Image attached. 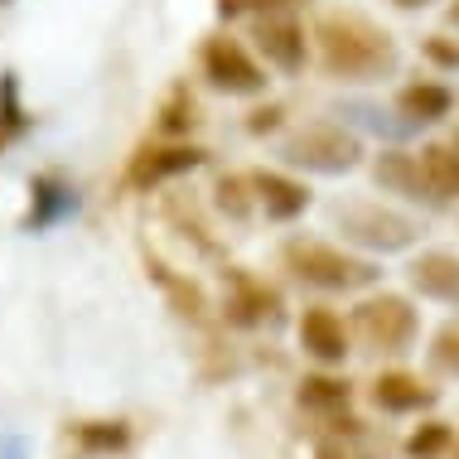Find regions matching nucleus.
Wrapping results in <instances>:
<instances>
[{
	"mask_svg": "<svg viewBox=\"0 0 459 459\" xmlns=\"http://www.w3.org/2000/svg\"><path fill=\"white\" fill-rule=\"evenodd\" d=\"M194 121H198V107H194L189 92H175L160 107V135H165V141H179L184 131H194Z\"/></svg>",
	"mask_w": 459,
	"mask_h": 459,
	"instance_id": "nucleus-22",
	"label": "nucleus"
},
{
	"mask_svg": "<svg viewBox=\"0 0 459 459\" xmlns=\"http://www.w3.org/2000/svg\"><path fill=\"white\" fill-rule=\"evenodd\" d=\"M436 402V387H426L411 372H382L372 382V406L377 411H392V416H406V411H420V406Z\"/></svg>",
	"mask_w": 459,
	"mask_h": 459,
	"instance_id": "nucleus-16",
	"label": "nucleus"
},
{
	"mask_svg": "<svg viewBox=\"0 0 459 459\" xmlns=\"http://www.w3.org/2000/svg\"><path fill=\"white\" fill-rule=\"evenodd\" d=\"M333 222L353 247H368V252H406L420 228L396 208H382L372 198H349V204H333Z\"/></svg>",
	"mask_w": 459,
	"mask_h": 459,
	"instance_id": "nucleus-4",
	"label": "nucleus"
},
{
	"mask_svg": "<svg viewBox=\"0 0 459 459\" xmlns=\"http://www.w3.org/2000/svg\"><path fill=\"white\" fill-rule=\"evenodd\" d=\"M73 440L88 455H117L131 445V430L126 420H82V426H73Z\"/></svg>",
	"mask_w": 459,
	"mask_h": 459,
	"instance_id": "nucleus-18",
	"label": "nucleus"
},
{
	"mask_svg": "<svg viewBox=\"0 0 459 459\" xmlns=\"http://www.w3.org/2000/svg\"><path fill=\"white\" fill-rule=\"evenodd\" d=\"M430 363L440 372H450V377H459V319L440 325V333L430 339Z\"/></svg>",
	"mask_w": 459,
	"mask_h": 459,
	"instance_id": "nucleus-24",
	"label": "nucleus"
},
{
	"mask_svg": "<svg viewBox=\"0 0 459 459\" xmlns=\"http://www.w3.org/2000/svg\"><path fill=\"white\" fill-rule=\"evenodd\" d=\"M281 262L295 281L315 285V290H363V285L377 281V266L368 256H353L319 238H290L281 247Z\"/></svg>",
	"mask_w": 459,
	"mask_h": 459,
	"instance_id": "nucleus-2",
	"label": "nucleus"
},
{
	"mask_svg": "<svg viewBox=\"0 0 459 459\" xmlns=\"http://www.w3.org/2000/svg\"><path fill=\"white\" fill-rule=\"evenodd\" d=\"M155 276H160V285L169 290V300L179 305V315H194V319L204 315V290H198L194 281H179V276H169V271L160 266V262H155Z\"/></svg>",
	"mask_w": 459,
	"mask_h": 459,
	"instance_id": "nucleus-23",
	"label": "nucleus"
},
{
	"mask_svg": "<svg viewBox=\"0 0 459 459\" xmlns=\"http://www.w3.org/2000/svg\"><path fill=\"white\" fill-rule=\"evenodd\" d=\"M455 145H459V131H455Z\"/></svg>",
	"mask_w": 459,
	"mask_h": 459,
	"instance_id": "nucleus-32",
	"label": "nucleus"
},
{
	"mask_svg": "<svg viewBox=\"0 0 459 459\" xmlns=\"http://www.w3.org/2000/svg\"><path fill=\"white\" fill-rule=\"evenodd\" d=\"M204 165V151L189 141H160V145H141L126 169L131 189H160V184L179 179V175H194Z\"/></svg>",
	"mask_w": 459,
	"mask_h": 459,
	"instance_id": "nucleus-9",
	"label": "nucleus"
},
{
	"mask_svg": "<svg viewBox=\"0 0 459 459\" xmlns=\"http://www.w3.org/2000/svg\"><path fill=\"white\" fill-rule=\"evenodd\" d=\"M426 58H436L440 68H459V39H445V34H430V39H426Z\"/></svg>",
	"mask_w": 459,
	"mask_h": 459,
	"instance_id": "nucleus-27",
	"label": "nucleus"
},
{
	"mask_svg": "<svg viewBox=\"0 0 459 459\" xmlns=\"http://www.w3.org/2000/svg\"><path fill=\"white\" fill-rule=\"evenodd\" d=\"M455 459H459V450H455Z\"/></svg>",
	"mask_w": 459,
	"mask_h": 459,
	"instance_id": "nucleus-33",
	"label": "nucleus"
},
{
	"mask_svg": "<svg viewBox=\"0 0 459 459\" xmlns=\"http://www.w3.org/2000/svg\"><path fill=\"white\" fill-rule=\"evenodd\" d=\"M319 459H349V450H339V445H319Z\"/></svg>",
	"mask_w": 459,
	"mask_h": 459,
	"instance_id": "nucleus-29",
	"label": "nucleus"
},
{
	"mask_svg": "<svg viewBox=\"0 0 459 459\" xmlns=\"http://www.w3.org/2000/svg\"><path fill=\"white\" fill-rule=\"evenodd\" d=\"M281 160L309 175H349L363 160V141L343 131L339 121H305L281 141Z\"/></svg>",
	"mask_w": 459,
	"mask_h": 459,
	"instance_id": "nucleus-3",
	"label": "nucleus"
},
{
	"mask_svg": "<svg viewBox=\"0 0 459 459\" xmlns=\"http://www.w3.org/2000/svg\"><path fill=\"white\" fill-rule=\"evenodd\" d=\"M295 333H300V349L315 363H343L349 358V329H343V319L329 305H309L300 315V325H295Z\"/></svg>",
	"mask_w": 459,
	"mask_h": 459,
	"instance_id": "nucleus-12",
	"label": "nucleus"
},
{
	"mask_svg": "<svg viewBox=\"0 0 459 459\" xmlns=\"http://www.w3.org/2000/svg\"><path fill=\"white\" fill-rule=\"evenodd\" d=\"M281 117H285V111H281L276 102H271V107H256L252 117H247V131H252V135H271V131L281 126Z\"/></svg>",
	"mask_w": 459,
	"mask_h": 459,
	"instance_id": "nucleus-28",
	"label": "nucleus"
},
{
	"mask_svg": "<svg viewBox=\"0 0 459 459\" xmlns=\"http://www.w3.org/2000/svg\"><path fill=\"white\" fill-rule=\"evenodd\" d=\"M420 160H426L436 189H440L445 198H459V145H426V151H420Z\"/></svg>",
	"mask_w": 459,
	"mask_h": 459,
	"instance_id": "nucleus-19",
	"label": "nucleus"
},
{
	"mask_svg": "<svg viewBox=\"0 0 459 459\" xmlns=\"http://www.w3.org/2000/svg\"><path fill=\"white\" fill-rule=\"evenodd\" d=\"M445 445H450V426H445V420H426V426L406 440V455L411 459H436Z\"/></svg>",
	"mask_w": 459,
	"mask_h": 459,
	"instance_id": "nucleus-25",
	"label": "nucleus"
},
{
	"mask_svg": "<svg viewBox=\"0 0 459 459\" xmlns=\"http://www.w3.org/2000/svg\"><path fill=\"white\" fill-rule=\"evenodd\" d=\"M349 396L353 387L343 377H329V372H315V377L300 382V392H295V402L305 406V411H319V416H339L349 411Z\"/></svg>",
	"mask_w": 459,
	"mask_h": 459,
	"instance_id": "nucleus-17",
	"label": "nucleus"
},
{
	"mask_svg": "<svg viewBox=\"0 0 459 459\" xmlns=\"http://www.w3.org/2000/svg\"><path fill=\"white\" fill-rule=\"evenodd\" d=\"M213 204L228 213L232 222H242V218H252V208H256V194H252V179H238V175H222L213 184Z\"/></svg>",
	"mask_w": 459,
	"mask_h": 459,
	"instance_id": "nucleus-20",
	"label": "nucleus"
},
{
	"mask_svg": "<svg viewBox=\"0 0 459 459\" xmlns=\"http://www.w3.org/2000/svg\"><path fill=\"white\" fill-rule=\"evenodd\" d=\"M222 15H242V10H252V15H271V10H290V0H218Z\"/></svg>",
	"mask_w": 459,
	"mask_h": 459,
	"instance_id": "nucleus-26",
	"label": "nucleus"
},
{
	"mask_svg": "<svg viewBox=\"0 0 459 459\" xmlns=\"http://www.w3.org/2000/svg\"><path fill=\"white\" fill-rule=\"evenodd\" d=\"M24 126H30V117H24V107H20L15 73H0V145H5L10 135H20Z\"/></svg>",
	"mask_w": 459,
	"mask_h": 459,
	"instance_id": "nucleus-21",
	"label": "nucleus"
},
{
	"mask_svg": "<svg viewBox=\"0 0 459 459\" xmlns=\"http://www.w3.org/2000/svg\"><path fill=\"white\" fill-rule=\"evenodd\" d=\"M0 459H20V440H5V445H0Z\"/></svg>",
	"mask_w": 459,
	"mask_h": 459,
	"instance_id": "nucleus-31",
	"label": "nucleus"
},
{
	"mask_svg": "<svg viewBox=\"0 0 459 459\" xmlns=\"http://www.w3.org/2000/svg\"><path fill=\"white\" fill-rule=\"evenodd\" d=\"M396 10H426V5H436V0H392Z\"/></svg>",
	"mask_w": 459,
	"mask_h": 459,
	"instance_id": "nucleus-30",
	"label": "nucleus"
},
{
	"mask_svg": "<svg viewBox=\"0 0 459 459\" xmlns=\"http://www.w3.org/2000/svg\"><path fill=\"white\" fill-rule=\"evenodd\" d=\"M406 276L426 300H445V305H459V256L455 252H420L411 266H406Z\"/></svg>",
	"mask_w": 459,
	"mask_h": 459,
	"instance_id": "nucleus-13",
	"label": "nucleus"
},
{
	"mask_svg": "<svg viewBox=\"0 0 459 459\" xmlns=\"http://www.w3.org/2000/svg\"><path fill=\"white\" fill-rule=\"evenodd\" d=\"M68 213H78V194H73L64 179L39 175L30 184V218H24V228H30V232L54 228V222H64Z\"/></svg>",
	"mask_w": 459,
	"mask_h": 459,
	"instance_id": "nucleus-15",
	"label": "nucleus"
},
{
	"mask_svg": "<svg viewBox=\"0 0 459 459\" xmlns=\"http://www.w3.org/2000/svg\"><path fill=\"white\" fill-rule=\"evenodd\" d=\"M396 111L406 121H416V126H436V121H445L455 111V92L436 78H416L396 92Z\"/></svg>",
	"mask_w": 459,
	"mask_h": 459,
	"instance_id": "nucleus-14",
	"label": "nucleus"
},
{
	"mask_svg": "<svg viewBox=\"0 0 459 459\" xmlns=\"http://www.w3.org/2000/svg\"><path fill=\"white\" fill-rule=\"evenodd\" d=\"M353 329H358V339L368 343V349H377V353H406L416 343V333H420V319H416V309L406 295H368L363 305L353 309Z\"/></svg>",
	"mask_w": 459,
	"mask_h": 459,
	"instance_id": "nucleus-6",
	"label": "nucleus"
},
{
	"mask_svg": "<svg viewBox=\"0 0 459 459\" xmlns=\"http://www.w3.org/2000/svg\"><path fill=\"white\" fill-rule=\"evenodd\" d=\"M315 44H319V64H325L329 78L339 82H377L396 73L402 64V48L387 30H377L363 15H349V10H333L315 24Z\"/></svg>",
	"mask_w": 459,
	"mask_h": 459,
	"instance_id": "nucleus-1",
	"label": "nucleus"
},
{
	"mask_svg": "<svg viewBox=\"0 0 459 459\" xmlns=\"http://www.w3.org/2000/svg\"><path fill=\"white\" fill-rule=\"evenodd\" d=\"M252 179V194H256V208L271 218V222H295L305 218L309 208V189L295 175H281V169H256Z\"/></svg>",
	"mask_w": 459,
	"mask_h": 459,
	"instance_id": "nucleus-11",
	"label": "nucleus"
},
{
	"mask_svg": "<svg viewBox=\"0 0 459 459\" xmlns=\"http://www.w3.org/2000/svg\"><path fill=\"white\" fill-rule=\"evenodd\" d=\"M372 179H377L382 194H396V198H406V204H426V208L450 204V198L436 189L426 160H420L416 151H382V155H372Z\"/></svg>",
	"mask_w": 459,
	"mask_h": 459,
	"instance_id": "nucleus-8",
	"label": "nucleus"
},
{
	"mask_svg": "<svg viewBox=\"0 0 459 459\" xmlns=\"http://www.w3.org/2000/svg\"><path fill=\"white\" fill-rule=\"evenodd\" d=\"M222 315L242 329L266 325V319L281 315V295L271 290L266 281L247 276V271H228V305H222Z\"/></svg>",
	"mask_w": 459,
	"mask_h": 459,
	"instance_id": "nucleus-10",
	"label": "nucleus"
},
{
	"mask_svg": "<svg viewBox=\"0 0 459 459\" xmlns=\"http://www.w3.org/2000/svg\"><path fill=\"white\" fill-rule=\"evenodd\" d=\"M252 39H256V54H262L271 68L290 73V78H295V73H305V64H309V34H305V24H300L295 10L256 15Z\"/></svg>",
	"mask_w": 459,
	"mask_h": 459,
	"instance_id": "nucleus-7",
	"label": "nucleus"
},
{
	"mask_svg": "<svg viewBox=\"0 0 459 459\" xmlns=\"http://www.w3.org/2000/svg\"><path fill=\"white\" fill-rule=\"evenodd\" d=\"M198 68H204V78L228 97H262L266 82H271L266 68L256 64V54L242 39H232V34H208L204 48H198Z\"/></svg>",
	"mask_w": 459,
	"mask_h": 459,
	"instance_id": "nucleus-5",
	"label": "nucleus"
}]
</instances>
